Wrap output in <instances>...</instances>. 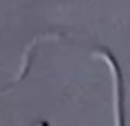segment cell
I'll return each instance as SVG.
<instances>
[{"mask_svg":"<svg viewBox=\"0 0 130 126\" xmlns=\"http://www.w3.org/2000/svg\"><path fill=\"white\" fill-rule=\"evenodd\" d=\"M98 57H102L106 61V65L111 67L113 74V109H115V126H126V117H124V78H121V70L117 65L115 57L106 50H95Z\"/></svg>","mask_w":130,"mask_h":126,"instance_id":"1","label":"cell"},{"mask_svg":"<svg viewBox=\"0 0 130 126\" xmlns=\"http://www.w3.org/2000/svg\"><path fill=\"white\" fill-rule=\"evenodd\" d=\"M35 126H52V124H50V122H48V120H39V122H37V124H35Z\"/></svg>","mask_w":130,"mask_h":126,"instance_id":"2","label":"cell"}]
</instances>
